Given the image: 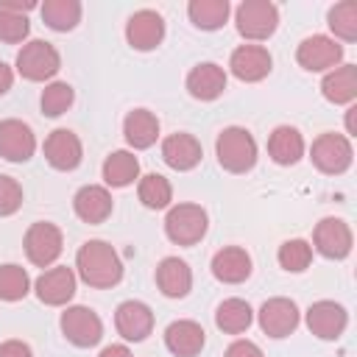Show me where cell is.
<instances>
[{
	"instance_id": "obj_14",
	"label": "cell",
	"mask_w": 357,
	"mask_h": 357,
	"mask_svg": "<svg viewBox=\"0 0 357 357\" xmlns=\"http://www.w3.org/2000/svg\"><path fill=\"white\" fill-rule=\"evenodd\" d=\"M346 324H349V315H346V310H343L340 304H335V301H315V304L307 310V326H310V332H312L315 337H321V340H335V337H340L343 329H346Z\"/></svg>"
},
{
	"instance_id": "obj_40",
	"label": "cell",
	"mask_w": 357,
	"mask_h": 357,
	"mask_svg": "<svg viewBox=\"0 0 357 357\" xmlns=\"http://www.w3.org/2000/svg\"><path fill=\"white\" fill-rule=\"evenodd\" d=\"M0 357H33V351L22 340H6L0 343Z\"/></svg>"
},
{
	"instance_id": "obj_33",
	"label": "cell",
	"mask_w": 357,
	"mask_h": 357,
	"mask_svg": "<svg viewBox=\"0 0 357 357\" xmlns=\"http://www.w3.org/2000/svg\"><path fill=\"white\" fill-rule=\"evenodd\" d=\"M329 28L335 31V36H340L343 42H354L357 39V3L354 0H343L329 11Z\"/></svg>"
},
{
	"instance_id": "obj_13",
	"label": "cell",
	"mask_w": 357,
	"mask_h": 357,
	"mask_svg": "<svg viewBox=\"0 0 357 357\" xmlns=\"http://www.w3.org/2000/svg\"><path fill=\"white\" fill-rule=\"evenodd\" d=\"M36 151V137L22 120L0 123V156L8 162H28Z\"/></svg>"
},
{
	"instance_id": "obj_36",
	"label": "cell",
	"mask_w": 357,
	"mask_h": 357,
	"mask_svg": "<svg viewBox=\"0 0 357 357\" xmlns=\"http://www.w3.org/2000/svg\"><path fill=\"white\" fill-rule=\"evenodd\" d=\"M73 86L70 84H64V81H53V84H47L45 86V92H42V112L47 114V117H59V114H64L70 106H73Z\"/></svg>"
},
{
	"instance_id": "obj_37",
	"label": "cell",
	"mask_w": 357,
	"mask_h": 357,
	"mask_svg": "<svg viewBox=\"0 0 357 357\" xmlns=\"http://www.w3.org/2000/svg\"><path fill=\"white\" fill-rule=\"evenodd\" d=\"M28 31H31V25H28L25 14H14V11L0 8V39L3 42L17 45V42H22L28 36Z\"/></svg>"
},
{
	"instance_id": "obj_9",
	"label": "cell",
	"mask_w": 357,
	"mask_h": 357,
	"mask_svg": "<svg viewBox=\"0 0 357 357\" xmlns=\"http://www.w3.org/2000/svg\"><path fill=\"white\" fill-rule=\"evenodd\" d=\"M340 59H343V47H340L335 39L321 36V33L307 36V39L298 45V50H296V61H298L304 70H310V73L329 70V67H335Z\"/></svg>"
},
{
	"instance_id": "obj_32",
	"label": "cell",
	"mask_w": 357,
	"mask_h": 357,
	"mask_svg": "<svg viewBox=\"0 0 357 357\" xmlns=\"http://www.w3.org/2000/svg\"><path fill=\"white\" fill-rule=\"evenodd\" d=\"M173 198V187L165 176L159 173H148L142 181H139V201L148 206V209H165Z\"/></svg>"
},
{
	"instance_id": "obj_27",
	"label": "cell",
	"mask_w": 357,
	"mask_h": 357,
	"mask_svg": "<svg viewBox=\"0 0 357 357\" xmlns=\"http://www.w3.org/2000/svg\"><path fill=\"white\" fill-rule=\"evenodd\" d=\"M268 153L276 165H296L304 153V139L293 126H279L268 139Z\"/></svg>"
},
{
	"instance_id": "obj_15",
	"label": "cell",
	"mask_w": 357,
	"mask_h": 357,
	"mask_svg": "<svg viewBox=\"0 0 357 357\" xmlns=\"http://www.w3.org/2000/svg\"><path fill=\"white\" fill-rule=\"evenodd\" d=\"M114 326H117V332H120L126 340L139 343V340H145V337L151 335V329H153V312H151V307L142 304V301H123V304L117 307V312H114Z\"/></svg>"
},
{
	"instance_id": "obj_31",
	"label": "cell",
	"mask_w": 357,
	"mask_h": 357,
	"mask_svg": "<svg viewBox=\"0 0 357 357\" xmlns=\"http://www.w3.org/2000/svg\"><path fill=\"white\" fill-rule=\"evenodd\" d=\"M42 20L53 31H73L81 20V3L78 0H47L42 6Z\"/></svg>"
},
{
	"instance_id": "obj_26",
	"label": "cell",
	"mask_w": 357,
	"mask_h": 357,
	"mask_svg": "<svg viewBox=\"0 0 357 357\" xmlns=\"http://www.w3.org/2000/svg\"><path fill=\"white\" fill-rule=\"evenodd\" d=\"M321 92L326 100L332 103H351L357 98V67L354 64H343V67H335L324 84H321Z\"/></svg>"
},
{
	"instance_id": "obj_4",
	"label": "cell",
	"mask_w": 357,
	"mask_h": 357,
	"mask_svg": "<svg viewBox=\"0 0 357 357\" xmlns=\"http://www.w3.org/2000/svg\"><path fill=\"white\" fill-rule=\"evenodd\" d=\"M279 25V8L268 0H245L237 6V31L245 39L262 42Z\"/></svg>"
},
{
	"instance_id": "obj_7",
	"label": "cell",
	"mask_w": 357,
	"mask_h": 357,
	"mask_svg": "<svg viewBox=\"0 0 357 357\" xmlns=\"http://www.w3.org/2000/svg\"><path fill=\"white\" fill-rule=\"evenodd\" d=\"M61 332L73 346H95L103 337V324L89 307H70L61 312Z\"/></svg>"
},
{
	"instance_id": "obj_25",
	"label": "cell",
	"mask_w": 357,
	"mask_h": 357,
	"mask_svg": "<svg viewBox=\"0 0 357 357\" xmlns=\"http://www.w3.org/2000/svg\"><path fill=\"white\" fill-rule=\"evenodd\" d=\"M123 134H126L128 145H134V148H151L156 142V137H159V120L148 109H134V112L126 114Z\"/></svg>"
},
{
	"instance_id": "obj_22",
	"label": "cell",
	"mask_w": 357,
	"mask_h": 357,
	"mask_svg": "<svg viewBox=\"0 0 357 357\" xmlns=\"http://www.w3.org/2000/svg\"><path fill=\"white\" fill-rule=\"evenodd\" d=\"M165 346L176 357H195L204 349V329L195 321H173L165 329Z\"/></svg>"
},
{
	"instance_id": "obj_5",
	"label": "cell",
	"mask_w": 357,
	"mask_h": 357,
	"mask_svg": "<svg viewBox=\"0 0 357 357\" xmlns=\"http://www.w3.org/2000/svg\"><path fill=\"white\" fill-rule=\"evenodd\" d=\"M59 67H61L59 50L50 42H42V39H33V42L22 45V50L17 53V73L28 81L53 78L59 73Z\"/></svg>"
},
{
	"instance_id": "obj_34",
	"label": "cell",
	"mask_w": 357,
	"mask_h": 357,
	"mask_svg": "<svg viewBox=\"0 0 357 357\" xmlns=\"http://www.w3.org/2000/svg\"><path fill=\"white\" fill-rule=\"evenodd\" d=\"M31 279L25 268L20 265H0V298L3 301H20L28 296Z\"/></svg>"
},
{
	"instance_id": "obj_23",
	"label": "cell",
	"mask_w": 357,
	"mask_h": 357,
	"mask_svg": "<svg viewBox=\"0 0 357 357\" xmlns=\"http://www.w3.org/2000/svg\"><path fill=\"white\" fill-rule=\"evenodd\" d=\"M187 89L198 100H215L226 89V73H223V67H218L212 61H204V64L192 67L190 75H187Z\"/></svg>"
},
{
	"instance_id": "obj_35",
	"label": "cell",
	"mask_w": 357,
	"mask_h": 357,
	"mask_svg": "<svg viewBox=\"0 0 357 357\" xmlns=\"http://www.w3.org/2000/svg\"><path fill=\"white\" fill-rule=\"evenodd\" d=\"M310 259H312V245L307 240H287L279 245V265L290 273L307 271Z\"/></svg>"
},
{
	"instance_id": "obj_29",
	"label": "cell",
	"mask_w": 357,
	"mask_h": 357,
	"mask_svg": "<svg viewBox=\"0 0 357 357\" xmlns=\"http://www.w3.org/2000/svg\"><path fill=\"white\" fill-rule=\"evenodd\" d=\"M251 318H254V312H251L248 301H243V298H226V301L218 307V312H215L218 329H223V332H229V335L245 332V329L251 326Z\"/></svg>"
},
{
	"instance_id": "obj_30",
	"label": "cell",
	"mask_w": 357,
	"mask_h": 357,
	"mask_svg": "<svg viewBox=\"0 0 357 357\" xmlns=\"http://www.w3.org/2000/svg\"><path fill=\"white\" fill-rule=\"evenodd\" d=\"M187 14L192 20L195 28H204V31H215L226 22L229 17V3L226 0H192L187 6Z\"/></svg>"
},
{
	"instance_id": "obj_28",
	"label": "cell",
	"mask_w": 357,
	"mask_h": 357,
	"mask_svg": "<svg viewBox=\"0 0 357 357\" xmlns=\"http://www.w3.org/2000/svg\"><path fill=\"white\" fill-rule=\"evenodd\" d=\"M139 176V162L128 151H114L103 162V181L109 187H128Z\"/></svg>"
},
{
	"instance_id": "obj_41",
	"label": "cell",
	"mask_w": 357,
	"mask_h": 357,
	"mask_svg": "<svg viewBox=\"0 0 357 357\" xmlns=\"http://www.w3.org/2000/svg\"><path fill=\"white\" fill-rule=\"evenodd\" d=\"M11 81H14V73L6 61H0V95H6L11 89Z\"/></svg>"
},
{
	"instance_id": "obj_42",
	"label": "cell",
	"mask_w": 357,
	"mask_h": 357,
	"mask_svg": "<svg viewBox=\"0 0 357 357\" xmlns=\"http://www.w3.org/2000/svg\"><path fill=\"white\" fill-rule=\"evenodd\" d=\"M100 357H131V351L126 346H106L100 351Z\"/></svg>"
},
{
	"instance_id": "obj_12",
	"label": "cell",
	"mask_w": 357,
	"mask_h": 357,
	"mask_svg": "<svg viewBox=\"0 0 357 357\" xmlns=\"http://www.w3.org/2000/svg\"><path fill=\"white\" fill-rule=\"evenodd\" d=\"M259 326L271 337H287L298 326V307L290 298H268L259 310Z\"/></svg>"
},
{
	"instance_id": "obj_39",
	"label": "cell",
	"mask_w": 357,
	"mask_h": 357,
	"mask_svg": "<svg viewBox=\"0 0 357 357\" xmlns=\"http://www.w3.org/2000/svg\"><path fill=\"white\" fill-rule=\"evenodd\" d=\"M223 357H262V351H259V346L251 343V340H234V343L226 349Z\"/></svg>"
},
{
	"instance_id": "obj_3",
	"label": "cell",
	"mask_w": 357,
	"mask_h": 357,
	"mask_svg": "<svg viewBox=\"0 0 357 357\" xmlns=\"http://www.w3.org/2000/svg\"><path fill=\"white\" fill-rule=\"evenodd\" d=\"M206 212L198 204H178L165 218V234L176 245H195L206 234Z\"/></svg>"
},
{
	"instance_id": "obj_24",
	"label": "cell",
	"mask_w": 357,
	"mask_h": 357,
	"mask_svg": "<svg viewBox=\"0 0 357 357\" xmlns=\"http://www.w3.org/2000/svg\"><path fill=\"white\" fill-rule=\"evenodd\" d=\"M162 159L173 170H192L201 162V142L192 134H170L162 142Z\"/></svg>"
},
{
	"instance_id": "obj_21",
	"label": "cell",
	"mask_w": 357,
	"mask_h": 357,
	"mask_svg": "<svg viewBox=\"0 0 357 357\" xmlns=\"http://www.w3.org/2000/svg\"><path fill=\"white\" fill-rule=\"evenodd\" d=\"M156 284L167 298H184L192 287L190 265L178 257H165L156 268Z\"/></svg>"
},
{
	"instance_id": "obj_38",
	"label": "cell",
	"mask_w": 357,
	"mask_h": 357,
	"mask_svg": "<svg viewBox=\"0 0 357 357\" xmlns=\"http://www.w3.org/2000/svg\"><path fill=\"white\" fill-rule=\"evenodd\" d=\"M22 204V187L11 176H0V218L14 215Z\"/></svg>"
},
{
	"instance_id": "obj_43",
	"label": "cell",
	"mask_w": 357,
	"mask_h": 357,
	"mask_svg": "<svg viewBox=\"0 0 357 357\" xmlns=\"http://www.w3.org/2000/svg\"><path fill=\"white\" fill-rule=\"evenodd\" d=\"M354 112H357V109H349V114H346V128H349V134H354Z\"/></svg>"
},
{
	"instance_id": "obj_18",
	"label": "cell",
	"mask_w": 357,
	"mask_h": 357,
	"mask_svg": "<svg viewBox=\"0 0 357 357\" xmlns=\"http://www.w3.org/2000/svg\"><path fill=\"white\" fill-rule=\"evenodd\" d=\"M36 296H39V301H45L50 307L67 304L75 296V273L70 268H64V265L45 271L36 279Z\"/></svg>"
},
{
	"instance_id": "obj_20",
	"label": "cell",
	"mask_w": 357,
	"mask_h": 357,
	"mask_svg": "<svg viewBox=\"0 0 357 357\" xmlns=\"http://www.w3.org/2000/svg\"><path fill=\"white\" fill-rule=\"evenodd\" d=\"M212 273H215V279H220L226 284L245 282L251 276V257H248V251L245 248H237V245L220 248L212 257Z\"/></svg>"
},
{
	"instance_id": "obj_17",
	"label": "cell",
	"mask_w": 357,
	"mask_h": 357,
	"mask_svg": "<svg viewBox=\"0 0 357 357\" xmlns=\"http://www.w3.org/2000/svg\"><path fill=\"white\" fill-rule=\"evenodd\" d=\"M81 139L67 131V128H56L47 139H45V159L56 167V170H75L81 165Z\"/></svg>"
},
{
	"instance_id": "obj_11",
	"label": "cell",
	"mask_w": 357,
	"mask_h": 357,
	"mask_svg": "<svg viewBox=\"0 0 357 357\" xmlns=\"http://www.w3.org/2000/svg\"><path fill=\"white\" fill-rule=\"evenodd\" d=\"M126 39L134 50H153L162 39H165V20L162 14L142 8L137 14H131L128 25H126Z\"/></svg>"
},
{
	"instance_id": "obj_19",
	"label": "cell",
	"mask_w": 357,
	"mask_h": 357,
	"mask_svg": "<svg viewBox=\"0 0 357 357\" xmlns=\"http://www.w3.org/2000/svg\"><path fill=\"white\" fill-rule=\"evenodd\" d=\"M73 206H75V215L84 220V223H103L109 215H112V195L106 187H98V184H86L75 192L73 198Z\"/></svg>"
},
{
	"instance_id": "obj_6",
	"label": "cell",
	"mask_w": 357,
	"mask_h": 357,
	"mask_svg": "<svg viewBox=\"0 0 357 357\" xmlns=\"http://www.w3.org/2000/svg\"><path fill=\"white\" fill-rule=\"evenodd\" d=\"M310 156H312V165L321 173L337 176V173H346L349 165H351V142L343 134H321L312 142Z\"/></svg>"
},
{
	"instance_id": "obj_10",
	"label": "cell",
	"mask_w": 357,
	"mask_h": 357,
	"mask_svg": "<svg viewBox=\"0 0 357 357\" xmlns=\"http://www.w3.org/2000/svg\"><path fill=\"white\" fill-rule=\"evenodd\" d=\"M312 240H315L318 254H324V257H329V259H343V257H349V251H351V229H349V223L340 220V218H324V220L315 226Z\"/></svg>"
},
{
	"instance_id": "obj_2",
	"label": "cell",
	"mask_w": 357,
	"mask_h": 357,
	"mask_svg": "<svg viewBox=\"0 0 357 357\" xmlns=\"http://www.w3.org/2000/svg\"><path fill=\"white\" fill-rule=\"evenodd\" d=\"M215 151H218V162L229 173H245L257 165V142L240 126L223 128L218 142H215Z\"/></svg>"
},
{
	"instance_id": "obj_8",
	"label": "cell",
	"mask_w": 357,
	"mask_h": 357,
	"mask_svg": "<svg viewBox=\"0 0 357 357\" xmlns=\"http://www.w3.org/2000/svg\"><path fill=\"white\" fill-rule=\"evenodd\" d=\"M61 231H59V226H53V223H33L31 229H28V234H25V254H28V259L33 262V265H39V268H47V265H53L56 259H59V254H61Z\"/></svg>"
},
{
	"instance_id": "obj_1",
	"label": "cell",
	"mask_w": 357,
	"mask_h": 357,
	"mask_svg": "<svg viewBox=\"0 0 357 357\" xmlns=\"http://www.w3.org/2000/svg\"><path fill=\"white\" fill-rule=\"evenodd\" d=\"M75 268L89 287H114L123 279V262L117 251L103 240H86L78 248Z\"/></svg>"
},
{
	"instance_id": "obj_16",
	"label": "cell",
	"mask_w": 357,
	"mask_h": 357,
	"mask_svg": "<svg viewBox=\"0 0 357 357\" xmlns=\"http://www.w3.org/2000/svg\"><path fill=\"white\" fill-rule=\"evenodd\" d=\"M271 64H273V59L262 45H240L229 59L231 73L240 81H248V84L251 81H262L271 73Z\"/></svg>"
}]
</instances>
